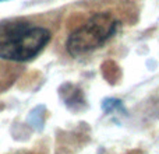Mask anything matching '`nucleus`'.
<instances>
[{"label": "nucleus", "mask_w": 159, "mask_h": 154, "mask_svg": "<svg viewBox=\"0 0 159 154\" xmlns=\"http://www.w3.org/2000/svg\"><path fill=\"white\" fill-rule=\"evenodd\" d=\"M102 111L105 113H110V112H126L123 107V102L120 99H116V98H106L102 101Z\"/></svg>", "instance_id": "obj_3"}, {"label": "nucleus", "mask_w": 159, "mask_h": 154, "mask_svg": "<svg viewBox=\"0 0 159 154\" xmlns=\"http://www.w3.org/2000/svg\"><path fill=\"white\" fill-rule=\"evenodd\" d=\"M0 2H4V0H0Z\"/></svg>", "instance_id": "obj_4"}, {"label": "nucleus", "mask_w": 159, "mask_h": 154, "mask_svg": "<svg viewBox=\"0 0 159 154\" xmlns=\"http://www.w3.org/2000/svg\"><path fill=\"white\" fill-rule=\"evenodd\" d=\"M120 28V21L110 13H96L69 35L67 52L74 58L89 53L107 42Z\"/></svg>", "instance_id": "obj_2"}, {"label": "nucleus", "mask_w": 159, "mask_h": 154, "mask_svg": "<svg viewBox=\"0 0 159 154\" xmlns=\"http://www.w3.org/2000/svg\"><path fill=\"white\" fill-rule=\"evenodd\" d=\"M50 31L21 20L0 22V58L27 62L38 56L49 44Z\"/></svg>", "instance_id": "obj_1"}]
</instances>
